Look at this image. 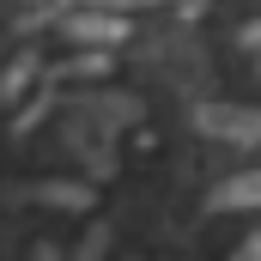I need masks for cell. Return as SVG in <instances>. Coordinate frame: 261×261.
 <instances>
[{
    "label": "cell",
    "instance_id": "obj_1",
    "mask_svg": "<svg viewBox=\"0 0 261 261\" xmlns=\"http://www.w3.org/2000/svg\"><path fill=\"white\" fill-rule=\"evenodd\" d=\"M67 43H85V49H116L128 43V12H110V6H67Z\"/></svg>",
    "mask_w": 261,
    "mask_h": 261
},
{
    "label": "cell",
    "instance_id": "obj_2",
    "mask_svg": "<svg viewBox=\"0 0 261 261\" xmlns=\"http://www.w3.org/2000/svg\"><path fill=\"white\" fill-rule=\"evenodd\" d=\"M195 128L213 134V140H231V146H255L261 140V110H243V103H200Z\"/></svg>",
    "mask_w": 261,
    "mask_h": 261
},
{
    "label": "cell",
    "instance_id": "obj_3",
    "mask_svg": "<svg viewBox=\"0 0 261 261\" xmlns=\"http://www.w3.org/2000/svg\"><path fill=\"white\" fill-rule=\"evenodd\" d=\"M243 206H261V170H243L213 189V213H243Z\"/></svg>",
    "mask_w": 261,
    "mask_h": 261
},
{
    "label": "cell",
    "instance_id": "obj_4",
    "mask_svg": "<svg viewBox=\"0 0 261 261\" xmlns=\"http://www.w3.org/2000/svg\"><path fill=\"white\" fill-rule=\"evenodd\" d=\"M67 6H110V12H134V6H164V0H67Z\"/></svg>",
    "mask_w": 261,
    "mask_h": 261
},
{
    "label": "cell",
    "instance_id": "obj_5",
    "mask_svg": "<svg viewBox=\"0 0 261 261\" xmlns=\"http://www.w3.org/2000/svg\"><path fill=\"white\" fill-rule=\"evenodd\" d=\"M37 195H43V200H61V206H85V200H91L85 189H37Z\"/></svg>",
    "mask_w": 261,
    "mask_h": 261
},
{
    "label": "cell",
    "instance_id": "obj_6",
    "mask_svg": "<svg viewBox=\"0 0 261 261\" xmlns=\"http://www.w3.org/2000/svg\"><path fill=\"white\" fill-rule=\"evenodd\" d=\"M231 261H261V231H255V237H249V243H243V249H237Z\"/></svg>",
    "mask_w": 261,
    "mask_h": 261
}]
</instances>
